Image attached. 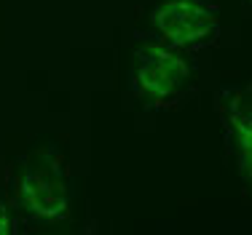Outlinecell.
<instances>
[{"instance_id": "cell-6", "label": "cell", "mask_w": 252, "mask_h": 235, "mask_svg": "<svg viewBox=\"0 0 252 235\" xmlns=\"http://www.w3.org/2000/svg\"><path fill=\"white\" fill-rule=\"evenodd\" d=\"M244 5H250V0H244Z\"/></svg>"}, {"instance_id": "cell-2", "label": "cell", "mask_w": 252, "mask_h": 235, "mask_svg": "<svg viewBox=\"0 0 252 235\" xmlns=\"http://www.w3.org/2000/svg\"><path fill=\"white\" fill-rule=\"evenodd\" d=\"M148 22L156 40L177 51L209 46L220 35V14L209 0H156Z\"/></svg>"}, {"instance_id": "cell-1", "label": "cell", "mask_w": 252, "mask_h": 235, "mask_svg": "<svg viewBox=\"0 0 252 235\" xmlns=\"http://www.w3.org/2000/svg\"><path fill=\"white\" fill-rule=\"evenodd\" d=\"M190 78L193 70L183 51L161 40H140L131 53V88L153 110L175 107L188 94Z\"/></svg>"}, {"instance_id": "cell-5", "label": "cell", "mask_w": 252, "mask_h": 235, "mask_svg": "<svg viewBox=\"0 0 252 235\" xmlns=\"http://www.w3.org/2000/svg\"><path fill=\"white\" fill-rule=\"evenodd\" d=\"M16 230L14 214H11V206L5 201H0V235H11Z\"/></svg>"}, {"instance_id": "cell-4", "label": "cell", "mask_w": 252, "mask_h": 235, "mask_svg": "<svg viewBox=\"0 0 252 235\" xmlns=\"http://www.w3.org/2000/svg\"><path fill=\"white\" fill-rule=\"evenodd\" d=\"M225 150L242 182L252 179V91L250 86H223L215 96Z\"/></svg>"}, {"instance_id": "cell-3", "label": "cell", "mask_w": 252, "mask_h": 235, "mask_svg": "<svg viewBox=\"0 0 252 235\" xmlns=\"http://www.w3.org/2000/svg\"><path fill=\"white\" fill-rule=\"evenodd\" d=\"M16 201L35 222H64L70 214V187L57 160L43 158L22 168L16 179Z\"/></svg>"}]
</instances>
